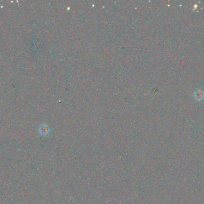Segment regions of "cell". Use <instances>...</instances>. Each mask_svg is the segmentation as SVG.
Segmentation results:
<instances>
[{
  "instance_id": "cell-1",
  "label": "cell",
  "mask_w": 204,
  "mask_h": 204,
  "mask_svg": "<svg viewBox=\"0 0 204 204\" xmlns=\"http://www.w3.org/2000/svg\"><path fill=\"white\" fill-rule=\"evenodd\" d=\"M194 99L198 101H201L204 100V92L201 89H196L193 92Z\"/></svg>"
}]
</instances>
